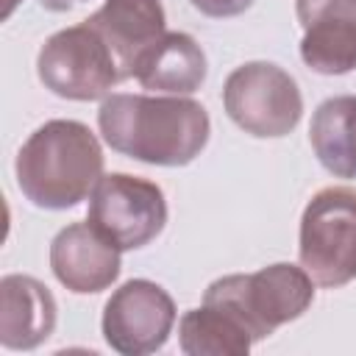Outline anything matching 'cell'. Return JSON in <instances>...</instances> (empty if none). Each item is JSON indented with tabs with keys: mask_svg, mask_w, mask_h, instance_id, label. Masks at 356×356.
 Returning <instances> with one entry per match:
<instances>
[{
	"mask_svg": "<svg viewBox=\"0 0 356 356\" xmlns=\"http://www.w3.org/2000/svg\"><path fill=\"white\" fill-rule=\"evenodd\" d=\"M97 125L106 145L159 167H184L209 142V114L186 95H108Z\"/></svg>",
	"mask_w": 356,
	"mask_h": 356,
	"instance_id": "obj_1",
	"label": "cell"
},
{
	"mask_svg": "<svg viewBox=\"0 0 356 356\" xmlns=\"http://www.w3.org/2000/svg\"><path fill=\"white\" fill-rule=\"evenodd\" d=\"M17 186L39 209H72L86 200L103 178V150L89 125L78 120H50L19 147Z\"/></svg>",
	"mask_w": 356,
	"mask_h": 356,
	"instance_id": "obj_2",
	"label": "cell"
},
{
	"mask_svg": "<svg viewBox=\"0 0 356 356\" xmlns=\"http://www.w3.org/2000/svg\"><path fill=\"white\" fill-rule=\"evenodd\" d=\"M314 300V281L303 267L278 261L256 273L222 275L209 284L203 303L231 312L256 339L298 320Z\"/></svg>",
	"mask_w": 356,
	"mask_h": 356,
	"instance_id": "obj_3",
	"label": "cell"
},
{
	"mask_svg": "<svg viewBox=\"0 0 356 356\" xmlns=\"http://www.w3.org/2000/svg\"><path fill=\"white\" fill-rule=\"evenodd\" d=\"M298 253L320 286L337 289L356 278V189L325 186L306 203Z\"/></svg>",
	"mask_w": 356,
	"mask_h": 356,
	"instance_id": "obj_4",
	"label": "cell"
},
{
	"mask_svg": "<svg viewBox=\"0 0 356 356\" xmlns=\"http://www.w3.org/2000/svg\"><path fill=\"white\" fill-rule=\"evenodd\" d=\"M222 106L245 134L259 139L286 136L303 114V97L295 78L273 61H248L236 67L225 78Z\"/></svg>",
	"mask_w": 356,
	"mask_h": 356,
	"instance_id": "obj_5",
	"label": "cell"
},
{
	"mask_svg": "<svg viewBox=\"0 0 356 356\" xmlns=\"http://www.w3.org/2000/svg\"><path fill=\"white\" fill-rule=\"evenodd\" d=\"M36 72L44 89L67 100L106 97L111 86L122 81L114 53L86 19L53 33L42 44Z\"/></svg>",
	"mask_w": 356,
	"mask_h": 356,
	"instance_id": "obj_6",
	"label": "cell"
},
{
	"mask_svg": "<svg viewBox=\"0 0 356 356\" xmlns=\"http://www.w3.org/2000/svg\"><path fill=\"white\" fill-rule=\"evenodd\" d=\"M86 220L120 250H136L164 231L167 200L153 181L128 172H111L103 175L89 195Z\"/></svg>",
	"mask_w": 356,
	"mask_h": 356,
	"instance_id": "obj_7",
	"label": "cell"
},
{
	"mask_svg": "<svg viewBox=\"0 0 356 356\" xmlns=\"http://www.w3.org/2000/svg\"><path fill=\"white\" fill-rule=\"evenodd\" d=\"M172 325L175 303L170 292L147 278L125 281L103 309V337L122 356H145L164 348Z\"/></svg>",
	"mask_w": 356,
	"mask_h": 356,
	"instance_id": "obj_8",
	"label": "cell"
},
{
	"mask_svg": "<svg viewBox=\"0 0 356 356\" xmlns=\"http://www.w3.org/2000/svg\"><path fill=\"white\" fill-rule=\"evenodd\" d=\"M300 58L320 75L356 70V0H295Z\"/></svg>",
	"mask_w": 356,
	"mask_h": 356,
	"instance_id": "obj_9",
	"label": "cell"
},
{
	"mask_svg": "<svg viewBox=\"0 0 356 356\" xmlns=\"http://www.w3.org/2000/svg\"><path fill=\"white\" fill-rule=\"evenodd\" d=\"M50 267L70 292H103L120 275V248L89 220L72 222L53 236Z\"/></svg>",
	"mask_w": 356,
	"mask_h": 356,
	"instance_id": "obj_10",
	"label": "cell"
},
{
	"mask_svg": "<svg viewBox=\"0 0 356 356\" xmlns=\"http://www.w3.org/2000/svg\"><path fill=\"white\" fill-rule=\"evenodd\" d=\"M86 22L114 53L122 81L136 75L145 53L167 33L161 0H106Z\"/></svg>",
	"mask_w": 356,
	"mask_h": 356,
	"instance_id": "obj_11",
	"label": "cell"
},
{
	"mask_svg": "<svg viewBox=\"0 0 356 356\" xmlns=\"http://www.w3.org/2000/svg\"><path fill=\"white\" fill-rule=\"evenodd\" d=\"M56 328V298L31 275H3L0 281V342L8 350H31Z\"/></svg>",
	"mask_w": 356,
	"mask_h": 356,
	"instance_id": "obj_12",
	"label": "cell"
},
{
	"mask_svg": "<svg viewBox=\"0 0 356 356\" xmlns=\"http://www.w3.org/2000/svg\"><path fill=\"white\" fill-rule=\"evenodd\" d=\"M209 64L203 47L189 36L170 31L164 33L139 61L136 81L161 95H192L206 81Z\"/></svg>",
	"mask_w": 356,
	"mask_h": 356,
	"instance_id": "obj_13",
	"label": "cell"
},
{
	"mask_svg": "<svg viewBox=\"0 0 356 356\" xmlns=\"http://www.w3.org/2000/svg\"><path fill=\"white\" fill-rule=\"evenodd\" d=\"M317 161L337 178H356V97L337 95L317 106L309 125Z\"/></svg>",
	"mask_w": 356,
	"mask_h": 356,
	"instance_id": "obj_14",
	"label": "cell"
},
{
	"mask_svg": "<svg viewBox=\"0 0 356 356\" xmlns=\"http://www.w3.org/2000/svg\"><path fill=\"white\" fill-rule=\"evenodd\" d=\"M178 337L189 356H245L253 345L250 331L231 312L211 303L189 309L181 317Z\"/></svg>",
	"mask_w": 356,
	"mask_h": 356,
	"instance_id": "obj_15",
	"label": "cell"
},
{
	"mask_svg": "<svg viewBox=\"0 0 356 356\" xmlns=\"http://www.w3.org/2000/svg\"><path fill=\"white\" fill-rule=\"evenodd\" d=\"M206 17H236L253 6V0H189Z\"/></svg>",
	"mask_w": 356,
	"mask_h": 356,
	"instance_id": "obj_16",
	"label": "cell"
},
{
	"mask_svg": "<svg viewBox=\"0 0 356 356\" xmlns=\"http://www.w3.org/2000/svg\"><path fill=\"white\" fill-rule=\"evenodd\" d=\"M81 3H86V0H42V6L47 11H70V8L81 6Z\"/></svg>",
	"mask_w": 356,
	"mask_h": 356,
	"instance_id": "obj_17",
	"label": "cell"
},
{
	"mask_svg": "<svg viewBox=\"0 0 356 356\" xmlns=\"http://www.w3.org/2000/svg\"><path fill=\"white\" fill-rule=\"evenodd\" d=\"M19 6V0H3V11H0V17L3 19H8L11 14H14V8Z\"/></svg>",
	"mask_w": 356,
	"mask_h": 356,
	"instance_id": "obj_18",
	"label": "cell"
}]
</instances>
